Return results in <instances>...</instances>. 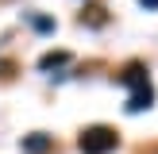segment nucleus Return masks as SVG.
Returning <instances> with one entry per match:
<instances>
[{"label":"nucleus","mask_w":158,"mask_h":154,"mask_svg":"<svg viewBox=\"0 0 158 154\" xmlns=\"http://www.w3.org/2000/svg\"><path fill=\"white\" fill-rule=\"evenodd\" d=\"M77 146H81V154H112L116 146H120V135H116L112 127H104V123H97V127L81 131Z\"/></svg>","instance_id":"1"},{"label":"nucleus","mask_w":158,"mask_h":154,"mask_svg":"<svg viewBox=\"0 0 158 154\" xmlns=\"http://www.w3.org/2000/svg\"><path fill=\"white\" fill-rule=\"evenodd\" d=\"M154 104V89L143 85V89H131V100H127V112H143V108Z\"/></svg>","instance_id":"2"},{"label":"nucleus","mask_w":158,"mask_h":154,"mask_svg":"<svg viewBox=\"0 0 158 154\" xmlns=\"http://www.w3.org/2000/svg\"><path fill=\"white\" fill-rule=\"evenodd\" d=\"M120 81L127 85V89H143V85H151V81H147V69L139 66V62H131V66L123 69V77H120Z\"/></svg>","instance_id":"3"},{"label":"nucleus","mask_w":158,"mask_h":154,"mask_svg":"<svg viewBox=\"0 0 158 154\" xmlns=\"http://www.w3.org/2000/svg\"><path fill=\"white\" fill-rule=\"evenodd\" d=\"M104 19H108V15H104L100 4H93L89 12H81V23H89V27H104Z\"/></svg>","instance_id":"4"},{"label":"nucleus","mask_w":158,"mask_h":154,"mask_svg":"<svg viewBox=\"0 0 158 154\" xmlns=\"http://www.w3.org/2000/svg\"><path fill=\"white\" fill-rule=\"evenodd\" d=\"M66 62H69L66 50H50V54H43V58H39V66H43V69H54V66H66Z\"/></svg>","instance_id":"5"},{"label":"nucleus","mask_w":158,"mask_h":154,"mask_svg":"<svg viewBox=\"0 0 158 154\" xmlns=\"http://www.w3.org/2000/svg\"><path fill=\"white\" fill-rule=\"evenodd\" d=\"M23 146H27L31 154H43V150H50V139H46V135H27Z\"/></svg>","instance_id":"6"},{"label":"nucleus","mask_w":158,"mask_h":154,"mask_svg":"<svg viewBox=\"0 0 158 154\" xmlns=\"http://www.w3.org/2000/svg\"><path fill=\"white\" fill-rule=\"evenodd\" d=\"M139 4H143V8H158V0H139Z\"/></svg>","instance_id":"7"}]
</instances>
